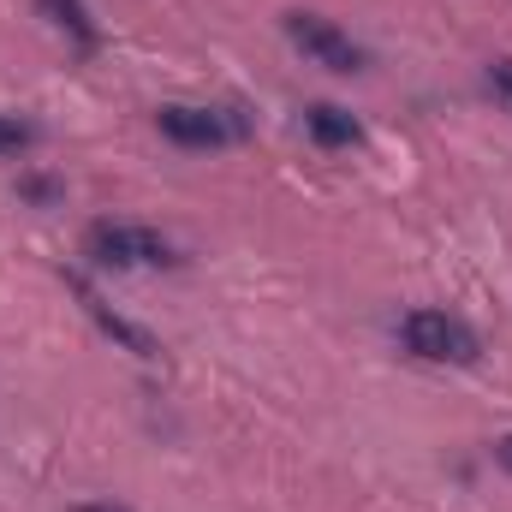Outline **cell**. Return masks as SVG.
<instances>
[{
    "mask_svg": "<svg viewBox=\"0 0 512 512\" xmlns=\"http://www.w3.org/2000/svg\"><path fill=\"white\" fill-rule=\"evenodd\" d=\"M304 126H310L316 143H328V149L358 143V120H352V114H340V108H328V102H322V108H310V114H304Z\"/></svg>",
    "mask_w": 512,
    "mask_h": 512,
    "instance_id": "cell-6",
    "label": "cell"
},
{
    "mask_svg": "<svg viewBox=\"0 0 512 512\" xmlns=\"http://www.w3.org/2000/svg\"><path fill=\"white\" fill-rule=\"evenodd\" d=\"M30 143H36V126H30V120L0 114V155H18V149H30Z\"/></svg>",
    "mask_w": 512,
    "mask_h": 512,
    "instance_id": "cell-7",
    "label": "cell"
},
{
    "mask_svg": "<svg viewBox=\"0 0 512 512\" xmlns=\"http://www.w3.org/2000/svg\"><path fill=\"white\" fill-rule=\"evenodd\" d=\"M399 340L423 364H477V352H483V340L471 334V322H459L447 310H411L399 322Z\"/></svg>",
    "mask_w": 512,
    "mask_h": 512,
    "instance_id": "cell-1",
    "label": "cell"
},
{
    "mask_svg": "<svg viewBox=\"0 0 512 512\" xmlns=\"http://www.w3.org/2000/svg\"><path fill=\"white\" fill-rule=\"evenodd\" d=\"M84 304H90V316H96V322H102V328H108V334H114L120 346H131L137 358H155V340H149V334H143L137 322H126V316H114V310H108V304H102L96 292H84Z\"/></svg>",
    "mask_w": 512,
    "mask_h": 512,
    "instance_id": "cell-5",
    "label": "cell"
},
{
    "mask_svg": "<svg viewBox=\"0 0 512 512\" xmlns=\"http://www.w3.org/2000/svg\"><path fill=\"white\" fill-rule=\"evenodd\" d=\"M84 251L102 268H167L173 262V245L155 227H131V221H96L84 233Z\"/></svg>",
    "mask_w": 512,
    "mask_h": 512,
    "instance_id": "cell-2",
    "label": "cell"
},
{
    "mask_svg": "<svg viewBox=\"0 0 512 512\" xmlns=\"http://www.w3.org/2000/svg\"><path fill=\"white\" fill-rule=\"evenodd\" d=\"M286 36H292V48H298L304 60H316V66H328V72H364V60H370L340 24H328V18H316V12H286Z\"/></svg>",
    "mask_w": 512,
    "mask_h": 512,
    "instance_id": "cell-3",
    "label": "cell"
},
{
    "mask_svg": "<svg viewBox=\"0 0 512 512\" xmlns=\"http://www.w3.org/2000/svg\"><path fill=\"white\" fill-rule=\"evenodd\" d=\"M495 465H501V471H512V435H501V441H495Z\"/></svg>",
    "mask_w": 512,
    "mask_h": 512,
    "instance_id": "cell-9",
    "label": "cell"
},
{
    "mask_svg": "<svg viewBox=\"0 0 512 512\" xmlns=\"http://www.w3.org/2000/svg\"><path fill=\"white\" fill-rule=\"evenodd\" d=\"M489 84H495V96L512 108V60H495V72H489Z\"/></svg>",
    "mask_w": 512,
    "mask_h": 512,
    "instance_id": "cell-8",
    "label": "cell"
},
{
    "mask_svg": "<svg viewBox=\"0 0 512 512\" xmlns=\"http://www.w3.org/2000/svg\"><path fill=\"white\" fill-rule=\"evenodd\" d=\"M161 131L173 137V143H185V149H215V143H227V137H239V120H227V114H215V108H161L155 114Z\"/></svg>",
    "mask_w": 512,
    "mask_h": 512,
    "instance_id": "cell-4",
    "label": "cell"
},
{
    "mask_svg": "<svg viewBox=\"0 0 512 512\" xmlns=\"http://www.w3.org/2000/svg\"><path fill=\"white\" fill-rule=\"evenodd\" d=\"M72 512H131V507H114V501H90V507H72Z\"/></svg>",
    "mask_w": 512,
    "mask_h": 512,
    "instance_id": "cell-10",
    "label": "cell"
}]
</instances>
